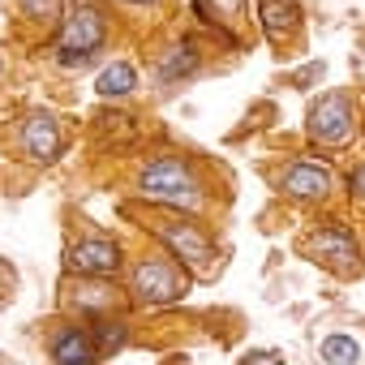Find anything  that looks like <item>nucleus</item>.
<instances>
[{"instance_id": "7", "label": "nucleus", "mask_w": 365, "mask_h": 365, "mask_svg": "<svg viewBox=\"0 0 365 365\" xmlns=\"http://www.w3.org/2000/svg\"><path fill=\"white\" fill-rule=\"evenodd\" d=\"M275 185L292 202H322L335 190V172H331V163H318V159H288Z\"/></svg>"}, {"instance_id": "5", "label": "nucleus", "mask_w": 365, "mask_h": 365, "mask_svg": "<svg viewBox=\"0 0 365 365\" xmlns=\"http://www.w3.org/2000/svg\"><path fill=\"white\" fill-rule=\"evenodd\" d=\"M305 254H309L318 267H331L335 275H356V271H361L356 237H352V228L339 224V220H322V224L305 237Z\"/></svg>"}, {"instance_id": "10", "label": "nucleus", "mask_w": 365, "mask_h": 365, "mask_svg": "<svg viewBox=\"0 0 365 365\" xmlns=\"http://www.w3.org/2000/svg\"><path fill=\"white\" fill-rule=\"evenodd\" d=\"M69 267L78 275H86V279H108V275H116L125 267V254H120V245L112 237H86V241H78L69 250Z\"/></svg>"}, {"instance_id": "18", "label": "nucleus", "mask_w": 365, "mask_h": 365, "mask_svg": "<svg viewBox=\"0 0 365 365\" xmlns=\"http://www.w3.org/2000/svg\"><path fill=\"white\" fill-rule=\"evenodd\" d=\"M348 190H352V198L365 207V163H356V168H352V176H348Z\"/></svg>"}, {"instance_id": "19", "label": "nucleus", "mask_w": 365, "mask_h": 365, "mask_svg": "<svg viewBox=\"0 0 365 365\" xmlns=\"http://www.w3.org/2000/svg\"><path fill=\"white\" fill-rule=\"evenodd\" d=\"M241 365H284V356L279 352H250Z\"/></svg>"}, {"instance_id": "12", "label": "nucleus", "mask_w": 365, "mask_h": 365, "mask_svg": "<svg viewBox=\"0 0 365 365\" xmlns=\"http://www.w3.org/2000/svg\"><path fill=\"white\" fill-rule=\"evenodd\" d=\"M198 65H202V56H198V43L194 39H180V43H172L163 56H159V65H155V73H159V82H185V78H194L198 73Z\"/></svg>"}, {"instance_id": "15", "label": "nucleus", "mask_w": 365, "mask_h": 365, "mask_svg": "<svg viewBox=\"0 0 365 365\" xmlns=\"http://www.w3.org/2000/svg\"><path fill=\"white\" fill-rule=\"evenodd\" d=\"M318 361L322 365H361V339H352L344 331H331L318 344Z\"/></svg>"}, {"instance_id": "3", "label": "nucleus", "mask_w": 365, "mask_h": 365, "mask_svg": "<svg viewBox=\"0 0 365 365\" xmlns=\"http://www.w3.org/2000/svg\"><path fill=\"white\" fill-rule=\"evenodd\" d=\"M305 133L318 150H344L356 138V108L348 91H327L305 112Z\"/></svg>"}, {"instance_id": "14", "label": "nucleus", "mask_w": 365, "mask_h": 365, "mask_svg": "<svg viewBox=\"0 0 365 365\" xmlns=\"http://www.w3.org/2000/svg\"><path fill=\"white\" fill-rule=\"evenodd\" d=\"M138 91V69L129 61H112L99 78H95V95L99 99H125Z\"/></svg>"}, {"instance_id": "11", "label": "nucleus", "mask_w": 365, "mask_h": 365, "mask_svg": "<svg viewBox=\"0 0 365 365\" xmlns=\"http://www.w3.org/2000/svg\"><path fill=\"white\" fill-rule=\"evenodd\" d=\"M159 237H163V245L172 250V258H180V262H207V258H215V245H211V237L202 232V224L163 220V224H159Z\"/></svg>"}, {"instance_id": "1", "label": "nucleus", "mask_w": 365, "mask_h": 365, "mask_svg": "<svg viewBox=\"0 0 365 365\" xmlns=\"http://www.w3.org/2000/svg\"><path fill=\"white\" fill-rule=\"evenodd\" d=\"M138 190L142 198H155L172 211H202L207 207V185L185 155H150L138 168Z\"/></svg>"}, {"instance_id": "13", "label": "nucleus", "mask_w": 365, "mask_h": 365, "mask_svg": "<svg viewBox=\"0 0 365 365\" xmlns=\"http://www.w3.org/2000/svg\"><path fill=\"white\" fill-rule=\"evenodd\" d=\"M194 18L211 22L224 39H237V26L245 22V0H194Z\"/></svg>"}, {"instance_id": "2", "label": "nucleus", "mask_w": 365, "mask_h": 365, "mask_svg": "<svg viewBox=\"0 0 365 365\" xmlns=\"http://www.w3.org/2000/svg\"><path fill=\"white\" fill-rule=\"evenodd\" d=\"M108 39V18L99 5L82 0V5L69 9V18L61 22V35H56V61L65 69H82Z\"/></svg>"}, {"instance_id": "9", "label": "nucleus", "mask_w": 365, "mask_h": 365, "mask_svg": "<svg viewBox=\"0 0 365 365\" xmlns=\"http://www.w3.org/2000/svg\"><path fill=\"white\" fill-rule=\"evenodd\" d=\"M43 348H48L52 365H99L103 361L95 339H91V327H82V322H56L48 331Z\"/></svg>"}, {"instance_id": "17", "label": "nucleus", "mask_w": 365, "mask_h": 365, "mask_svg": "<svg viewBox=\"0 0 365 365\" xmlns=\"http://www.w3.org/2000/svg\"><path fill=\"white\" fill-rule=\"evenodd\" d=\"M22 9L35 22H65L61 18V0H22Z\"/></svg>"}, {"instance_id": "4", "label": "nucleus", "mask_w": 365, "mask_h": 365, "mask_svg": "<svg viewBox=\"0 0 365 365\" xmlns=\"http://www.w3.org/2000/svg\"><path fill=\"white\" fill-rule=\"evenodd\" d=\"M190 292V275L163 254H146L129 275V297L138 305H172Z\"/></svg>"}, {"instance_id": "16", "label": "nucleus", "mask_w": 365, "mask_h": 365, "mask_svg": "<svg viewBox=\"0 0 365 365\" xmlns=\"http://www.w3.org/2000/svg\"><path fill=\"white\" fill-rule=\"evenodd\" d=\"M91 327V339H95V348H99V356H112L116 348H125L129 344V331H125V322L120 318H91L86 322Z\"/></svg>"}, {"instance_id": "8", "label": "nucleus", "mask_w": 365, "mask_h": 365, "mask_svg": "<svg viewBox=\"0 0 365 365\" xmlns=\"http://www.w3.org/2000/svg\"><path fill=\"white\" fill-rule=\"evenodd\" d=\"M18 150L31 159V163H56L61 150H65V129L52 112H31L18 129Z\"/></svg>"}, {"instance_id": "6", "label": "nucleus", "mask_w": 365, "mask_h": 365, "mask_svg": "<svg viewBox=\"0 0 365 365\" xmlns=\"http://www.w3.org/2000/svg\"><path fill=\"white\" fill-rule=\"evenodd\" d=\"M258 31L279 56H292V48H301L305 35L301 5L297 0H258Z\"/></svg>"}, {"instance_id": "20", "label": "nucleus", "mask_w": 365, "mask_h": 365, "mask_svg": "<svg viewBox=\"0 0 365 365\" xmlns=\"http://www.w3.org/2000/svg\"><path fill=\"white\" fill-rule=\"evenodd\" d=\"M125 5H155V0H125Z\"/></svg>"}]
</instances>
